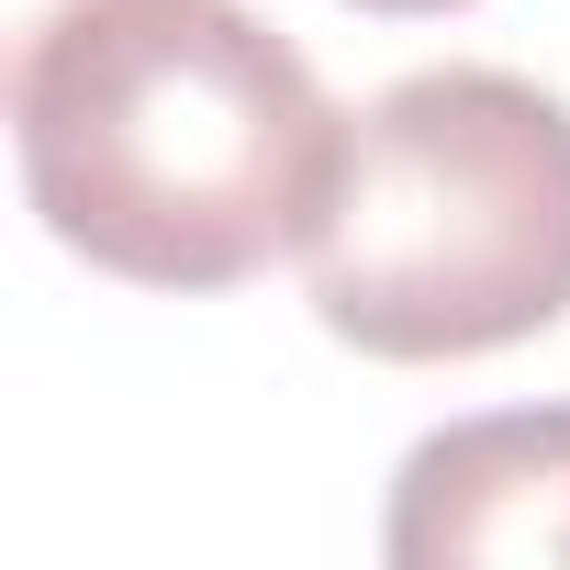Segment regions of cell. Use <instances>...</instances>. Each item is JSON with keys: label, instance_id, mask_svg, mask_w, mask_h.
<instances>
[{"label": "cell", "instance_id": "cell-3", "mask_svg": "<svg viewBox=\"0 0 570 570\" xmlns=\"http://www.w3.org/2000/svg\"><path fill=\"white\" fill-rule=\"evenodd\" d=\"M392 570H492V559H570V403L436 425L381 514Z\"/></svg>", "mask_w": 570, "mask_h": 570}, {"label": "cell", "instance_id": "cell-2", "mask_svg": "<svg viewBox=\"0 0 570 570\" xmlns=\"http://www.w3.org/2000/svg\"><path fill=\"white\" fill-rule=\"evenodd\" d=\"M303 279L325 336L392 370L548 336L570 314V101L514 68L392 79L347 124Z\"/></svg>", "mask_w": 570, "mask_h": 570}, {"label": "cell", "instance_id": "cell-4", "mask_svg": "<svg viewBox=\"0 0 570 570\" xmlns=\"http://www.w3.org/2000/svg\"><path fill=\"white\" fill-rule=\"evenodd\" d=\"M68 12H90V0H12V12H0V57H23V46H46Z\"/></svg>", "mask_w": 570, "mask_h": 570}, {"label": "cell", "instance_id": "cell-5", "mask_svg": "<svg viewBox=\"0 0 570 570\" xmlns=\"http://www.w3.org/2000/svg\"><path fill=\"white\" fill-rule=\"evenodd\" d=\"M358 12H392V23H414V12H470V0H358Z\"/></svg>", "mask_w": 570, "mask_h": 570}, {"label": "cell", "instance_id": "cell-1", "mask_svg": "<svg viewBox=\"0 0 570 570\" xmlns=\"http://www.w3.org/2000/svg\"><path fill=\"white\" fill-rule=\"evenodd\" d=\"M0 101L46 235L135 292H235L303 257L347 168L325 79L235 0H90L0 57Z\"/></svg>", "mask_w": 570, "mask_h": 570}]
</instances>
